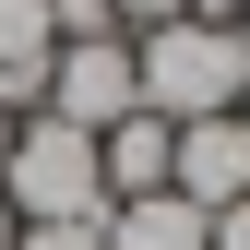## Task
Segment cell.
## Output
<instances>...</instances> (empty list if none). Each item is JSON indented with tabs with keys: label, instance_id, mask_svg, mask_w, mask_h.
Instances as JSON below:
<instances>
[{
	"label": "cell",
	"instance_id": "8992f818",
	"mask_svg": "<svg viewBox=\"0 0 250 250\" xmlns=\"http://www.w3.org/2000/svg\"><path fill=\"white\" fill-rule=\"evenodd\" d=\"M214 214L179 203V191H143V203H107V250H203Z\"/></svg>",
	"mask_w": 250,
	"mask_h": 250
},
{
	"label": "cell",
	"instance_id": "6da1fadb",
	"mask_svg": "<svg viewBox=\"0 0 250 250\" xmlns=\"http://www.w3.org/2000/svg\"><path fill=\"white\" fill-rule=\"evenodd\" d=\"M131 83H143V107L167 119H238L250 96V24H203V12H179V24H143L131 36Z\"/></svg>",
	"mask_w": 250,
	"mask_h": 250
},
{
	"label": "cell",
	"instance_id": "7a4b0ae2",
	"mask_svg": "<svg viewBox=\"0 0 250 250\" xmlns=\"http://www.w3.org/2000/svg\"><path fill=\"white\" fill-rule=\"evenodd\" d=\"M0 203L12 227H48V214H107V179H96V131L72 119H12V167H0Z\"/></svg>",
	"mask_w": 250,
	"mask_h": 250
},
{
	"label": "cell",
	"instance_id": "9c48e42d",
	"mask_svg": "<svg viewBox=\"0 0 250 250\" xmlns=\"http://www.w3.org/2000/svg\"><path fill=\"white\" fill-rule=\"evenodd\" d=\"M0 167H12V119H0Z\"/></svg>",
	"mask_w": 250,
	"mask_h": 250
},
{
	"label": "cell",
	"instance_id": "5b68a950",
	"mask_svg": "<svg viewBox=\"0 0 250 250\" xmlns=\"http://www.w3.org/2000/svg\"><path fill=\"white\" fill-rule=\"evenodd\" d=\"M167 155H179V131H167L155 107L107 119V131H96V179H107V203H143V191H167Z\"/></svg>",
	"mask_w": 250,
	"mask_h": 250
},
{
	"label": "cell",
	"instance_id": "ba28073f",
	"mask_svg": "<svg viewBox=\"0 0 250 250\" xmlns=\"http://www.w3.org/2000/svg\"><path fill=\"white\" fill-rule=\"evenodd\" d=\"M203 250H250V203H227V214H214V227H203Z\"/></svg>",
	"mask_w": 250,
	"mask_h": 250
},
{
	"label": "cell",
	"instance_id": "52a82bcc",
	"mask_svg": "<svg viewBox=\"0 0 250 250\" xmlns=\"http://www.w3.org/2000/svg\"><path fill=\"white\" fill-rule=\"evenodd\" d=\"M107 12H119V36H143V24H179L191 0H107Z\"/></svg>",
	"mask_w": 250,
	"mask_h": 250
},
{
	"label": "cell",
	"instance_id": "30bf717a",
	"mask_svg": "<svg viewBox=\"0 0 250 250\" xmlns=\"http://www.w3.org/2000/svg\"><path fill=\"white\" fill-rule=\"evenodd\" d=\"M0 250H12V203H0Z\"/></svg>",
	"mask_w": 250,
	"mask_h": 250
},
{
	"label": "cell",
	"instance_id": "3957f363",
	"mask_svg": "<svg viewBox=\"0 0 250 250\" xmlns=\"http://www.w3.org/2000/svg\"><path fill=\"white\" fill-rule=\"evenodd\" d=\"M143 83H131V36H83L48 60V119H72V131H107V119H131Z\"/></svg>",
	"mask_w": 250,
	"mask_h": 250
},
{
	"label": "cell",
	"instance_id": "8fae6325",
	"mask_svg": "<svg viewBox=\"0 0 250 250\" xmlns=\"http://www.w3.org/2000/svg\"><path fill=\"white\" fill-rule=\"evenodd\" d=\"M238 119H250V96H238Z\"/></svg>",
	"mask_w": 250,
	"mask_h": 250
},
{
	"label": "cell",
	"instance_id": "277c9868",
	"mask_svg": "<svg viewBox=\"0 0 250 250\" xmlns=\"http://www.w3.org/2000/svg\"><path fill=\"white\" fill-rule=\"evenodd\" d=\"M167 191H179V203H203V214L250 203V119H179V155H167Z\"/></svg>",
	"mask_w": 250,
	"mask_h": 250
}]
</instances>
